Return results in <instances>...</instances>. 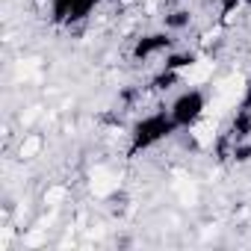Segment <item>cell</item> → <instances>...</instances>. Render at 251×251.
<instances>
[{
	"label": "cell",
	"mask_w": 251,
	"mask_h": 251,
	"mask_svg": "<svg viewBox=\"0 0 251 251\" xmlns=\"http://www.w3.org/2000/svg\"><path fill=\"white\" fill-rule=\"evenodd\" d=\"M65 195H68L65 186H50V189L45 192V204H48V207H59V204L65 201Z\"/></svg>",
	"instance_id": "obj_5"
},
{
	"label": "cell",
	"mask_w": 251,
	"mask_h": 251,
	"mask_svg": "<svg viewBox=\"0 0 251 251\" xmlns=\"http://www.w3.org/2000/svg\"><path fill=\"white\" fill-rule=\"evenodd\" d=\"M213 77V62L210 59H198V62H189L180 68V80L189 83V86H201Z\"/></svg>",
	"instance_id": "obj_1"
},
{
	"label": "cell",
	"mask_w": 251,
	"mask_h": 251,
	"mask_svg": "<svg viewBox=\"0 0 251 251\" xmlns=\"http://www.w3.org/2000/svg\"><path fill=\"white\" fill-rule=\"evenodd\" d=\"M192 139H195L201 148H210V145H213V139H216V118H213V115H207L201 124H195V127H192Z\"/></svg>",
	"instance_id": "obj_3"
},
{
	"label": "cell",
	"mask_w": 251,
	"mask_h": 251,
	"mask_svg": "<svg viewBox=\"0 0 251 251\" xmlns=\"http://www.w3.org/2000/svg\"><path fill=\"white\" fill-rule=\"evenodd\" d=\"M24 242H27V245H42V242H45V236H42L39 230H33V233H30V236L24 239Z\"/></svg>",
	"instance_id": "obj_7"
},
{
	"label": "cell",
	"mask_w": 251,
	"mask_h": 251,
	"mask_svg": "<svg viewBox=\"0 0 251 251\" xmlns=\"http://www.w3.org/2000/svg\"><path fill=\"white\" fill-rule=\"evenodd\" d=\"M177 195H180L183 204H192L195 201V186L192 183H177Z\"/></svg>",
	"instance_id": "obj_6"
},
{
	"label": "cell",
	"mask_w": 251,
	"mask_h": 251,
	"mask_svg": "<svg viewBox=\"0 0 251 251\" xmlns=\"http://www.w3.org/2000/svg\"><path fill=\"white\" fill-rule=\"evenodd\" d=\"M39 151H42V139H39V136H27V139L21 142V157H24V160L36 157Z\"/></svg>",
	"instance_id": "obj_4"
},
{
	"label": "cell",
	"mask_w": 251,
	"mask_h": 251,
	"mask_svg": "<svg viewBox=\"0 0 251 251\" xmlns=\"http://www.w3.org/2000/svg\"><path fill=\"white\" fill-rule=\"evenodd\" d=\"M89 186H92V192H95L98 198H106V195H112V192H115L118 180H115V175H112V172H106V169H95V172H92Z\"/></svg>",
	"instance_id": "obj_2"
}]
</instances>
